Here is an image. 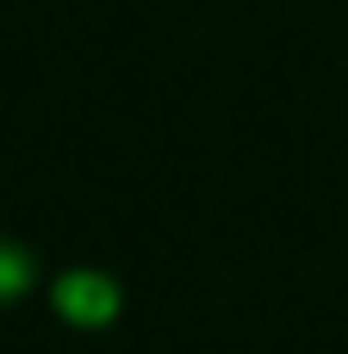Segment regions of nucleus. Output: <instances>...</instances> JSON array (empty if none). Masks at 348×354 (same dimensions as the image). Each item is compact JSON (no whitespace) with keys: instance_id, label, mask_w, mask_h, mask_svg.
<instances>
[{"instance_id":"1","label":"nucleus","mask_w":348,"mask_h":354,"mask_svg":"<svg viewBox=\"0 0 348 354\" xmlns=\"http://www.w3.org/2000/svg\"><path fill=\"white\" fill-rule=\"evenodd\" d=\"M44 305L56 324L81 330V336H100L125 317V280L112 268H93V261H68L44 280Z\"/></svg>"},{"instance_id":"2","label":"nucleus","mask_w":348,"mask_h":354,"mask_svg":"<svg viewBox=\"0 0 348 354\" xmlns=\"http://www.w3.org/2000/svg\"><path fill=\"white\" fill-rule=\"evenodd\" d=\"M37 286H44L37 255H31L25 243H6V236H0V311H6V305H19V299H31Z\"/></svg>"}]
</instances>
